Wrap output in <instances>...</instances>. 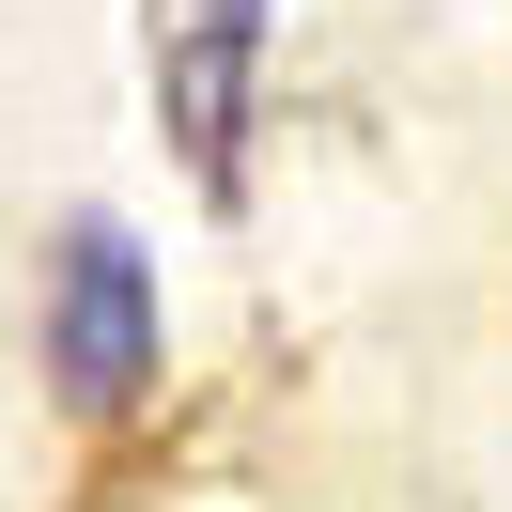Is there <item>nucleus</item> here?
Masks as SVG:
<instances>
[{"label":"nucleus","instance_id":"f257e3e1","mask_svg":"<svg viewBox=\"0 0 512 512\" xmlns=\"http://www.w3.org/2000/svg\"><path fill=\"white\" fill-rule=\"evenodd\" d=\"M171 326H156V264L125 218H63L47 233V404L63 419H125L156 388Z\"/></svg>","mask_w":512,"mask_h":512},{"label":"nucleus","instance_id":"f03ea898","mask_svg":"<svg viewBox=\"0 0 512 512\" xmlns=\"http://www.w3.org/2000/svg\"><path fill=\"white\" fill-rule=\"evenodd\" d=\"M156 16V125L187 156L202 202L249 187V125H264V32H280V0H140Z\"/></svg>","mask_w":512,"mask_h":512}]
</instances>
